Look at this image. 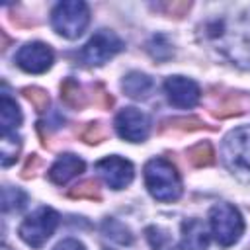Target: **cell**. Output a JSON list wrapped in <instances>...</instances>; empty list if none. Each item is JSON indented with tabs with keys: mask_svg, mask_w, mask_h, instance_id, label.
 Returning <instances> with one entry per match:
<instances>
[{
	"mask_svg": "<svg viewBox=\"0 0 250 250\" xmlns=\"http://www.w3.org/2000/svg\"><path fill=\"white\" fill-rule=\"evenodd\" d=\"M23 96L33 104V107L37 111H45L47 105H49V94L45 90H41V88H25Z\"/></svg>",
	"mask_w": 250,
	"mask_h": 250,
	"instance_id": "21",
	"label": "cell"
},
{
	"mask_svg": "<svg viewBox=\"0 0 250 250\" xmlns=\"http://www.w3.org/2000/svg\"><path fill=\"white\" fill-rule=\"evenodd\" d=\"M164 90L168 94V100L176 105V107H193L197 105L199 98H201V90L199 86L186 76H170L164 82Z\"/></svg>",
	"mask_w": 250,
	"mask_h": 250,
	"instance_id": "10",
	"label": "cell"
},
{
	"mask_svg": "<svg viewBox=\"0 0 250 250\" xmlns=\"http://www.w3.org/2000/svg\"><path fill=\"white\" fill-rule=\"evenodd\" d=\"M84 166H86L84 160L78 158L76 154H70V152L61 154L55 160V164L49 168V180L53 184H57V186H64L66 182H70L72 178H76L78 174H82L84 172Z\"/></svg>",
	"mask_w": 250,
	"mask_h": 250,
	"instance_id": "11",
	"label": "cell"
},
{
	"mask_svg": "<svg viewBox=\"0 0 250 250\" xmlns=\"http://www.w3.org/2000/svg\"><path fill=\"white\" fill-rule=\"evenodd\" d=\"M70 197L78 199H100V186L94 180H86L70 189Z\"/></svg>",
	"mask_w": 250,
	"mask_h": 250,
	"instance_id": "20",
	"label": "cell"
},
{
	"mask_svg": "<svg viewBox=\"0 0 250 250\" xmlns=\"http://www.w3.org/2000/svg\"><path fill=\"white\" fill-rule=\"evenodd\" d=\"M51 23L59 35L66 39H76L90 23V10L80 0L59 2L51 14Z\"/></svg>",
	"mask_w": 250,
	"mask_h": 250,
	"instance_id": "2",
	"label": "cell"
},
{
	"mask_svg": "<svg viewBox=\"0 0 250 250\" xmlns=\"http://www.w3.org/2000/svg\"><path fill=\"white\" fill-rule=\"evenodd\" d=\"M61 100H62L68 107L80 109V107H84V104H86V94H84L82 86H80L74 78H66V80L61 84Z\"/></svg>",
	"mask_w": 250,
	"mask_h": 250,
	"instance_id": "15",
	"label": "cell"
},
{
	"mask_svg": "<svg viewBox=\"0 0 250 250\" xmlns=\"http://www.w3.org/2000/svg\"><path fill=\"white\" fill-rule=\"evenodd\" d=\"M104 234H105L107 238L119 242V244H131V240H133L131 232H129L121 223H117V221H113V219H107V221L104 223Z\"/></svg>",
	"mask_w": 250,
	"mask_h": 250,
	"instance_id": "18",
	"label": "cell"
},
{
	"mask_svg": "<svg viewBox=\"0 0 250 250\" xmlns=\"http://www.w3.org/2000/svg\"><path fill=\"white\" fill-rule=\"evenodd\" d=\"M25 201H27V195L18 189V188H4V199H2V207L4 211H20L25 207Z\"/></svg>",
	"mask_w": 250,
	"mask_h": 250,
	"instance_id": "19",
	"label": "cell"
},
{
	"mask_svg": "<svg viewBox=\"0 0 250 250\" xmlns=\"http://www.w3.org/2000/svg\"><path fill=\"white\" fill-rule=\"evenodd\" d=\"M20 148H21V141L16 133H2V141H0L2 166H10L12 162H16Z\"/></svg>",
	"mask_w": 250,
	"mask_h": 250,
	"instance_id": "16",
	"label": "cell"
},
{
	"mask_svg": "<svg viewBox=\"0 0 250 250\" xmlns=\"http://www.w3.org/2000/svg\"><path fill=\"white\" fill-rule=\"evenodd\" d=\"M221 154L232 172H250V125L230 131L225 137Z\"/></svg>",
	"mask_w": 250,
	"mask_h": 250,
	"instance_id": "5",
	"label": "cell"
},
{
	"mask_svg": "<svg viewBox=\"0 0 250 250\" xmlns=\"http://www.w3.org/2000/svg\"><path fill=\"white\" fill-rule=\"evenodd\" d=\"M209 246V232L199 219H188L182 225V250H205Z\"/></svg>",
	"mask_w": 250,
	"mask_h": 250,
	"instance_id": "12",
	"label": "cell"
},
{
	"mask_svg": "<svg viewBox=\"0 0 250 250\" xmlns=\"http://www.w3.org/2000/svg\"><path fill=\"white\" fill-rule=\"evenodd\" d=\"M105 137V131L102 129L100 123H88V127L82 131V139L86 143H100Z\"/></svg>",
	"mask_w": 250,
	"mask_h": 250,
	"instance_id": "22",
	"label": "cell"
},
{
	"mask_svg": "<svg viewBox=\"0 0 250 250\" xmlns=\"http://www.w3.org/2000/svg\"><path fill=\"white\" fill-rule=\"evenodd\" d=\"M121 86H123V90H125L127 96L139 100V98H146L150 94V90H152V78L148 74H145V72L133 70V72H129L123 78Z\"/></svg>",
	"mask_w": 250,
	"mask_h": 250,
	"instance_id": "13",
	"label": "cell"
},
{
	"mask_svg": "<svg viewBox=\"0 0 250 250\" xmlns=\"http://www.w3.org/2000/svg\"><path fill=\"white\" fill-rule=\"evenodd\" d=\"M213 156H215V152H213V148H211V145H209L207 141L197 143L195 146H191V148L188 150V160H189L193 166H197V168L209 166V164L213 162Z\"/></svg>",
	"mask_w": 250,
	"mask_h": 250,
	"instance_id": "17",
	"label": "cell"
},
{
	"mask_svg": "<svg viewBox=\"0 0 250 250\" xmlns=\"http://www.w3.org/2000/svg\"><path fill=\"white\" fill-rule=\"evenodd\" d=\"M121 49H123V41L117 37V33H113L109 29H100L82 47L80 59L86 64L100 66V64L107 62L113 55H117Z\"/></svg>",
	"mask_w": 250,
	"mask_h": 250,
	"instance_id": "6",
	"label": "cell"
},
{
	"mask_svg": "<svg viewBox=\"0 0 250 250\" xmlns=\"http://www.w3.org/2000/svg\"><path fill=\"white\" fill-rule=\"evenodd\" d=\"M57 225H59V213L51 207H39L37 211H33L23 219L18 232L21 240L31 248H41L51 238Z\"/></svg>",
	"mask_w": 250,
	"mask_h": 250,
	"instance_id": "4",
	"label": "cell"
},
{
	"mask_svg": "<svg viewBox=\"0 0 250 250\" xmlns=\"http://www.w3.org/2000/svg\"><path fill=\"white\" fill-rule=\"evenodd\" d=\"M96 172L102 176V180L111 189H123L133 182L135 168L127 158H121L117 154L105 156L96 162Z\"/></svg>",
	"mask_w": 250,
	"mask_h": 250,
	"instance_id": "8",
	"label": "cell"
},
{
	"mask_svg": "<svg viewBox=\"0 0 250 250\" xmlns=\"http://www.w3.org/2000/svg\"><path fill=\"white\" fill-rule=\"evenodd\" d=\"M55 61V55H53V49L41 41H33V43H27L23 45L18 55H16V64L29 72V74H41L45 72L47 68H51Z\"/></svg>",
	"mask_w": 250,
	"mask_h": 250,
	"instance_id": "9",
	"label": "cell"
},
{
	"mask_svg": "<svg viewBox=\"0 0 250 250\" xmlns=\"http://www.w3.org/2000/svg\"><path fill=\"white\" fill-rule=\"evenodd\" d=\"M55 250H86V246L76 238H66L55 246Z\"/></svg>",
	"mask_w": 250,
	"mask_h": 250,
	"instance_id": "23",
	"label": "cell"
},
{
	"mask_svg": "<svg viewBox=\"0 0 250 250\" xmlns=\"http://www.w3.org/2000/svg\"><path fill=\"white\" fill-rule=\"evenodd\" d=\"M115 131L121 139L129 143H143L150 133L148 115L137 107H123L115 115Z\"/></svg>",
	"mask_w": 250,
	"mask_h": 250,
	"instance_id": "7",
	"label": "cell"
},
{
	"mask_svg": "<svg viewBox=\"0 0 250 250\" xmlns=\"http://www.w3.org/2000/svg\"><path fill=\"white\" fill-rule=\"evenodd\" d=\"M20 123H21V111H20L16 100H12L8 94H2V100H0V125H2V133H16Z\"/></svg>",
	"mask_w": 250,
	"mask_h": 250,
	"instance_id": "14",
	"label": "cell"
},
{
	"mask_svg": "<svg viewBox=\"0 0 250 250\" xmlns=\"http://www.w3.org/2000/svg\"><path fill=\"white\" fill-rule=\"evenodd\" d=\"M209 225L215 240L221 246L234 244L244 232V221L240 211L230 203H217L209 211Z\"/></svg>",
	"mask_w": 250,
	"mask_h": 250,
	"instance_id": "3",
	"label": "cell"
},
{
	"mask_svg": "<svg viewBox=\"0 0 250 250\" xmlns=\"http://www.w3.org/2000/svg\"><path fill=\"white\" fill-rule=\"evenodd\" d=\"M145 186L158 201H176L182 195V180L172 162L150 158L145 164Z\"/></svg>",
	"mask_w": 250,
	"mask_h": 250,
	"instance_id": "1",
	"label": "cell"
}]
</instances>
